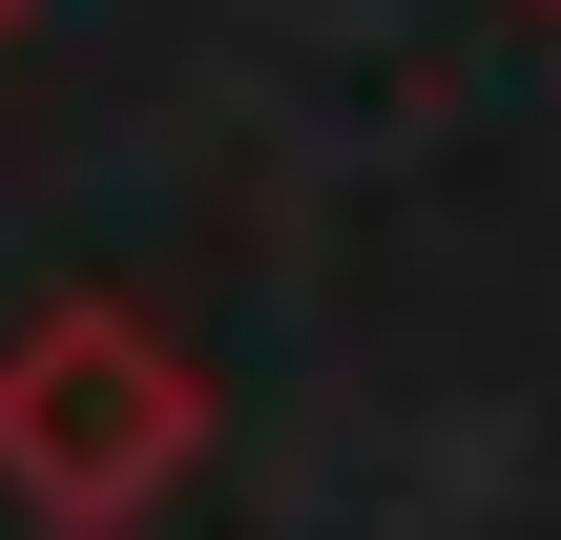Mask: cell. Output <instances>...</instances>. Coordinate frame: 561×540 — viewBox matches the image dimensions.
Instances as JSON below:
<instances>
[{"mask_svg": "<svg viewBox=\"0 0 561 540\" xmlns=\"http://www.w3.org/2000/svg\"><path fill=\"white\" fill-rule=\"evenodd\" d=\"M187 458H208V375H187L167 312L62 291V312L0 333V499L42 540H125L146 499H187Z\"/></svg>", "mask_w": 561, "mask_h": 540, "instance_id": "cell-1", "label": "cell"}, {"mask_svg": "<svg viewBox=\"0 0 561 540\" xmlns=\"http://www.w3.org/2000/svg\"><path fill=\"white\" fill-rule=\"evenodd\" d=\"M0 42H21V0H0Z\"/></svg>", "mask_w": 561, "mask_h": 540, "instance_id": "cell-2", "label": "cell"}]
</instances>
